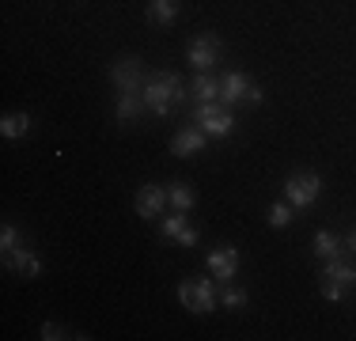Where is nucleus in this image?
Masks as SVG:
<instances>
[{
    "mask_svg": "<svg viewBox=\"0 0 356 341\" xmlns=\"http://www.w3.org/2000/svg\"><path fill=\"white\" fill-rule=\"evenodd\" d=\"M144 110H152L156 118H167L171 114V106L190 99V91L182 88V76L178 72H167V68H159V72H152L148 80H144Z\"/></svg>",
    "mask_w": 356,
    "mask_h": 341,
    "instance_id": "obj_1",
    "label": "nucleus"
},
{
    "mask_svg": "<svg viewBox=\"0 0 356 341\" xmlns=\"http://www.w3.org/2000/svg\"><path fill=\"white\" fill-rule=\"evenodd\" d=\"M193 122H197L209 136H232L235 133V114L227 106H220V99L193 102Z\"/></svg>",
    "mask_w": 356,
    "mask_h": 341,
    "instance_id": "obj_2",
    "label": "nucleus"
},
{
    "mask_svg": "<svg viewBox=\"0 0 356 341\" xmlns=\"http://www.w3.org/2000/svg\"><path fill=\"white\" fill-rule=\"evenodd\" d=\"M356 285V266H349L345 258H326V269H322V296L330 303H341L345 288Z\"/></svg>",
    "mask_w": 356,
    "mask_h": 341,
    "instance_id": "obj_3",
    "label": "nucleus"
},
{
    "mask_svg": "<svg viewBox=\"0 0 356 341\" xmlns=\"http://www.w3.org/2000/svg\"><path fill=\"white\" fill-rule=\"evenodd\" d=\"M322 193V178L315 170H296V175H288L284 182V201L296 205V209H307V205H315Z\"/></svg>",
    "mask_w": 356,
    "mask_h": 341,
    "instance_id": "obj_4",
    "label": "nucleus"
},
{
    "mask_svg": "<svg viewBox=\"0 0 356 341\" xmlns=\"http://www.w3.org/2000/svg\"><path fill=\"white\" fill-rule=\"evenodd\" d=\"M178 300H182L186 311H193V315H213L216 311V288H213V280H205V277L182 280V285H178Z\"/></svg>",
    "mask_w": 356,
    "mask_h": 341,
    "instance_id": "obj_5",
    "label": "nucleus"
},
{
    "mask_svg": "<svg viewBox=\"0 0 356 341\" xmlns=\"http://www.w3.org/2000/svg\"><path fill=\"white\" fill-rule=\"evenodd\" d=\"M110 80H114V88L122 91V95H140V91H144L140 61H137V57H122V61H114V68H110Z\"/></svg>",
    "mask_w": 356,
    "mask_h": 341,
    "instance_id": "obj_6",
    "label": "nucleus"
},
{
    "mask_svg": "<svg viewBox=\"0 0 356 341\" xmlns=\"http://www.w3.org/2000/svg\"><path fill=\"white\" fill-rule=\"evenodd\" d=\"M250 88H254V80L247 72H224V76H220V106L232 110L235 102H247Z\"/></svg>",
    "mask_w": 356,
    "mask_h": 341,
    "instance_id": "obj_7",
    "label": "nucleus"
},
{
    "mask_svg": "<svg viewBox=\"0 0 356 341\" xmlns=\"http://www.w3.org/2000/svg\"><path fill=\"white\" fill-rule=\"evenodd\" d=\"M216 57H220V38H216V34H201V38L190 42V54H186V61L197 68V72H209V68L216 65Z\"/></svg>",
    "mask_w": 356,
    "mask_h": 341,
    "instance_id": "obj_8",
    "label": "nucleus"
},
{
    "mask_svg": "<svg viewBox=\"0 0 356 341\" xmlns=\"http://www.w3.org/2000/svg\"><path fill=\"white\" fill-rule=\"evenodd\" d=\"M205 141H209V133L193 122V125H186V129H178L171 136V152L175 156H193V152H205Z\"/></svg>",
    "mask_w": 356,
    "mask_h": 341,
    "instance_id": "obj_9",
    "label": "nucleus"
},
{
    "mask_svg": "<svg viewBox=\"0 0 356 341\" xmlns=\"http://www.w3.org/2000/svg\"><path fill=\"white\" fill-rule=\"evenodd\" d=\"M235 269H239V251L235 246H220V251L209 254V273L216 280H232Z\"/></svg>",
    "mask_w": 356,
    "mask_h": 341,
    "instance_id": "obj_10",
    "label": "nucleus"
},
{
    "mask_svg": "<svg viewBox=\"0 0 356 341\" xmlns=\"http://www.w3.org/2000/svg\"><path fill=\"white\" fill-rule=\"evenodd\" d=\"M4 269H15V273H23V277H38V273H42V262H38L35 251H27V246H15V251L4 254Z\"/></svg>",
    "mask_w": 356,
    "mask_h": 341,
    "instance_id": "obj_11",
    "label": "nucleus"
},
{
    "mask_svg": "<svg viewBox=\"0 0 356 341\" xmlns=\"http://www.w3.org/2000/svg\"><path fill=\"white\" fill-rule=\"evenodd\" d=\"M163 205H167V190H163V186H144V190L137 193V212H140L144 220L159 216V212H163Z\"/></svg>",
    "mask_w": 356,
    "mask_h": 341,
    "instance_id": "obj_12",
    "label": "nucleus"
},
{
    "mask_svg": "<svg viewBox=\"0 0 356 341\" xmlns=\"http://www.w3.org/2000/svg\"><path fill=\"white\" fill-rule=\"evenodd\" d=\"M190 99L193 102L220 99V80H216V76H209V72H197V76H193V84H190Z\"/></svg>",
    "mask_w": 356,
    "mask_h": 341,
    "instance_id": "obj_13",
    "label": "nucleus"
},
{
    "mask_svg": "<svg viewBox=\"0 0 356 341\" xmlns=\"http://www.w3.org/2000/svg\"><path fill=\"white\" fill-rule=\"evenodd\" d=\"M0 133H4L8 141H19V136L31 133V118L23 114V110H12V114L0 118Z\"/></svg>",
    "mask_w": 356,
    "mask_h": 341,
    "instance_id": "obj_14",
    "label": "nucleus"
},
{
    "mask_svg": "<svg viewBox=\"0 0 356 341\" xmlns=\"http://www.w3.org/2000/svg\"><path fill=\"white\" fill-rule=\"evenodd\" d=\"M341 251H345V239H337L334 232H326V228L315 232V254L322 262H326V258H341Z\"/></svg>",
    "mask_w": 356,
    "mask_h": 341,
    "instance_id": "obj_15",
    "label": "nucleus"
},
{
    "mask_svg": "<svg viewBox=\"0 0 356 341\" xmlns=\"http://www.w3.org/2000/svg\"><path fill=\"white\" fill-rule=\"evenodd\" d=\"M148 19L156 27H167V23L178 19V0H148Z\"/></svg>",
    "mask_w": 356,
    "mask_h": 341,
    "instance_id": "obj_16",
    "label": "nucleus"
},
{
    "mask_svg": "<svg viewBox=\"0 0 356 341\" xmlns=\"http://www.w3.org/2000/svg\"><path fill=\"white\" fill-rule=\"evenodd\" d=\"M114 114H118V122H133L137 114H144V95H118Z\"/></svg>",
    "mask_w": 356,
    "mask_h": 341,
    "instance_id": "obj_17",
    "label": "nucleus"
},
{
    "mask_svg": "<svg viewBox=\"0 0 356 341\" xmlns=\"http://www.w3.org/2000/svg\"><path fill=\"white\" fill-rule=\"evenodd\" d=\"M193 201H197V193H193L190 186H182V182H175L171 190H167V205H175L178 212H190Z\"/></svg>",
    "mask_w": 356,
    "mask_h": 341,
    "instance_id": "obj_18",
    "label": "nucleus"
},
{
    "mask_svg": "<svg viewBox=\"0 0 356 341\" xmlns=\"http://www.w3.org/2000/svg\"><path fill=\"white\" fill-rule=\"evenodd\" d=\"M186 228H190V220H186V212H178V209H175V216H167L163 224H159V235H163V239H178V235L186 232Z\"/></svg>",
    "mask_w": 356,
    "mask_h": 341,
    "instance_id": "obj_19",
    "label": "nucleus"
},
{
    "mask_svg": "<svg viewBox=\"0 0 356 341\" xmlns=\"http://www.w3.org/2000/svg\"><path fill=\"white\" fill-rule=\"evenodd\" d=\"M220 303L227 307V311H243V307H247V292H243V288H232L224 280V292H220Z\"/></svg>",
    "mask_w": 356,
    "mask_h": 341,
    "instance_id": "obj_20",
    "label": "nucleus"
},
{
    "mask_svg": "<svg viewBox=\"0 0 356 341\" xmlns=\"http://www.w3.org/2000/svg\"><path fill=\"white\" fill-rule=\"evenodd\" d=\"M269 224H273V228H288V224H292V205H288V201L273 205V209H269Z\"/></svg>",
    "mask_w": 356,
    "mask_h": 341,
    "instance_id": "obj_21",
    "label": "nucleus"
},
{
    "mask_svg": "<svg viewBox=\"0 0 356 341\" xmlns=\"http://www.w3.org/2000/svg\"><path fill=\"white\" fill-rule=\"evenodd\" d=\"M15 246H19V232H15V224H4L0 228V251H15Z\"/></svg>",
    "mask_w": 356,
    "mask_h": 341,
    "instance_id": "obj_22",
    "label": "nucleus"
},
{
    "mask_svg": "<svg viewBox=\"0 0 356 341\" xmlns=\"http://www.w3.org/2000/svg\"><path fill=\"white\" fill-rule=\"evenodd\" d=\"M42 338H46V341H61L69 334H65V326H57V322H42Z\"/></svg>",
    "mask_w": 356,
    "mask_h": 341,
    "instance_id": "obj_23",
    "label": "nucleus"
},
{
    "mask_svg": "<svg viewBox=\"0 0 356 341\" xmlns=\"http://www.w3.org/2000/svg\"><path fill=\"white\" fill-rule=\"evenodd\" d=\"M197 239H201V232H197V228H186V232L178 235L175 243H182V246H197Z\"/></svg>",
    "mask_w": 356,
    "mask_h": 341,
    "instance_id": "obj_24",
    "label": "nucleus"
},
{
    "mask_svg": "<svg viewBox=\"0 0 356 341\" xmlns=\"http://www.w3.org/2000/svg\"><path fill=\"white\" fill-rule=\"evenodd\" d=\"M345 251H356V232L345 235Z\"/></svg>",
    "mask_w": 356,
    "mask_h": 341,
    "instance_id": "obj_25",
    "label": "nucleus"
}]
</instances>
